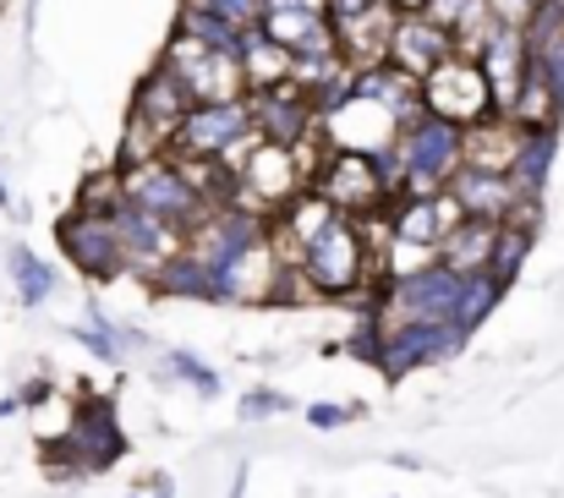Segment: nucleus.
<instances>
[{"instance_id":"f257e3e1","label":"nucleus","mask_w":564,"mask_h":498,"mask_svg":"<svg viewBox=\"0 0 564 498\" xmlns=\"http://www.w3.org/2000/svg\"><path fill=\"white\" fill-rule=\"evenodd\" d=\"M291 269L307 280L313 296H329V302H351L373 285V247H368V230L362 219L351 214H329L291 258Z\"/></svg>"},{"instance_id":"f03ea898","label":"nucleus","mask_w":564,"mask_h":498,"mask_svg":"<svg viewBox=\"0 0 564 498\" xmlns=\"http://www.w3.org/2000/svg\"><path fill=\"white\" fill-rule=\"evenodd\" d=\"M466 160V127L416 110L394 132V165H400V197H427L444 192V181Z\"/></svg>"},{"instance_id":"7ed1b4c3","label":"nucleus","mask_w":564,"mask_h":498,"mask_svg":"<svg viewBox=\"0 0 564 498\" xmlns=\"http://www.w3.org/2000/svg\"><path fill=\"white\" fill-rule=\"evenodd\" d=\"M50 455V472L55 477H99V472H110L121 455H127V433H121V416H116V405L105 400V394H83L77 405H72V422H66V433L44 450Z\"/></svg>"},{"instance_id":"20e7f679","label":"nucleus","mask_w":564,"mask_h":498,"mask_svg":"<svg viewBox=\"0 0 564 498\" xmlns=\"http://www.w3.org/2000/svg\"><path fill=\"white\" fill-rule=\"evenodd\" d=\"M121 197L138 203V208H149L154 219L176 225L182 236H192L203 225V214H208V197L192 186L187 170L176 165L171 154H154L143 165H121Z\"/></svg>"},{"instance_id":"39448f33","label":"nucleus","mask_w":564,"mask_h":498,"mask_svg":"<svg viewBox=\"0 0 564 498\" xmlns=\"http://www.w3.org/2000/svg\"><path fill=\"white\" fill-rule=\"evenodd\" d=\"M247 143H252V110H247V94H236V99H203V105H192L165 154L236 165V154Z\"/></svg>"},{"instance_id":"423d86ee","label":"nucleus","mask_w":564,"mask_h":498,"mask_svg":"<svg viewBox=\"0 0 564 498\" xmlns=\"http://www.w3.org/2000/svg\"><path fill=\"white\" fill-rule=\"evenodd\" d=\"M466 345H471V334H460L449 318H433V324H378L373 367L389 383H400V378L416 372V367L455 361Z\"/></svg>"},{"instance_id":"0eeeda50","label":"nucleus","mask_w":564,"mask_h":498,"mask_svg":"<svg viewBox=\"0 0 564 498\" xmlns=\"http://www.w3.org/2000/svg\"><path fill=\"white\" fill-rule=\"evenodd\" d=\"M455 285H460V274L444 269L438 258L422 263V269H405V274H383V291H373L378 324H433V318H449Z\"/></svg>"},{"instance_id":"6e6552de","label":"nucleus","mask_w":564,"mask_h":498,"mask_svg":"<svg viewBox=\"0 0 564 498\" xmlns=\"http://www.w3.org/2000/svg\"><path fill=\"white\" fill-rule=\"evenodd\" d=\"M55 247H61L66 263H72L83 280H94V285H110V280L127 274L121 241H116V230H110V219H105L99 208L72 203V208L61 214V225H55Z\"/></svg>"},{"instance_id":"1a4fd4ad","label":"nucleus","mask_w":564,"mask_h":498,"mask_svg":"<svg viewBox=\"0 0 564 498\" xmlns=\"http://www.w3.org/2000/svg\"><path fill=\"white\" fill-rule=\"evenodd\" d=\"M416 94H422V110H427V116H444V121H455V127H477V121L494 116L488 83H482L477 61L460 55V50H455L449 61H438V66L416 83Z\"/></svg>"},{"instance_id":"9d476101","label":"nucleus","mask_w":564,"mask_h":498,"mask_svg":"<svg viewBox=\"0 0 564 498\" xmlns=\"http://www.w3.org/2000/svg\"><path fill=\"white\" fill-rule=\"evenodd\" d=\"M307 192H318L335 214H351V219H368L373 208L389 203L373 160H368V154H340V149H324V160L313 170Z\"/></svg>"},{"instance_id":"9b49d317","label":"nucleus","mask_w":564,"mask_h":498,"mask_svg":"<svg viewBox=\"0 0 564 498\" xmlns=\"http://www.w3.org/2000/svg\"><path fill=\"white\" fill-rule=\"evenodd\" d=\"M247 110H252V138H263V143L296 149V143L318 138V105H313V94L296 88V83L252 88V94H247Z\"/></svg>"},{"instance_id":"f8f14e48","label":"nucleus","mask_w":564,"mask_h":498,"mask_svg":"<svg viewBox=\"0 0 564 498\" xmlns=\"http://www.w3.org/2000/svg\"><path fill=\"white\" fill-rule=\"evenodd\" d=\"M471 61H477L482 83H488V105H494V116L510 121V110H516L521 94H527V39H521V28L494 22L488 39L471 50Z\"/></svg>"},{"instance_id":"ddd939ff","label":"nucleus","mask_w":564,"mask_h":498,"mask_svg":"<svg viewBox=\"0 0 564 498\" xmlns=\"http://www.w3.org/2000/svg\"><path fill=\"white\" fill-rule=\"evenodd\" d=\"M105 219H110V230H116V241H121L127 269H138V274H154L171 252L187 247V236H182L176 225L154 219L149 208H138V203H127V197H116V203L105 208Z\"/></svg>"},{"instance_id":"4468645a","label":"nucleus","mask_w":564,"mask_h":498,"mask_svg":"<svg viewBox=\"0 0 564 498\" xmlns=\"http://www.w3.org/2000/svg\"><path fill=\"white\" fill-rule=\"evenodd\" d=\"M160 61L182 77V88L192 94V105L247 94V83H241V61H230V55H219V50H203V44L187 39V33H171V50H165Z\"/></svg>"},{"instance_id":"2eb2a0df","label":"nucleus","mask_w":564,"mask_h":498,"mask_svg":"<svg viewBox=\"0 0 564 498\" xmlns=\"http://www.w3.org/2000/svg\"><path fill=\"white\" fill-rule=\"evenodd\" d=\"M460 219V208L449 203V192H427V197H389L383 203V225H389V247H411V252H438L444 230Z\"/></svg>"},{"instance_id":"dca6fc26","label":"nucleus","mask_w":564,"mask_h":498,"mask_svg":"<svg viewBox=\"0 0 564 498\" xmlns=\"http://www.w3.org/2000/svg\"><path fill=\"white\" fill-rule=\"evenodd\" d=\"M521 39H527V83L554 105V116H564V17L543 0L521 22Z\"/></svg>"},{"instance_id":"f3484780","label":"nucleus","mask_w":564,"mask_h":498,"mask_svg":"<svg viewBox=\"0 0 564 498\" xmlns=\"http://www.w3.org/2000/svg\"><path fill=\"white\" fill-rule=\"evenodd\" d=\"M444 192H449V203H455L466 219H488V225H505V219L527 203L521 186H516L505 170H477V165H460L444 181Z\"/></svg>"},{"instance_id":"a211bd4d","label":"nucleus","mask_w":564,"mask_h":498,"mask_svg":"<svg viewBox=\"0 0 564 498\" xmlns=\"http://www.w3.org/2000/svg\"><path fill=\"white\" fill-rule=\"evenodd\" d=\"M455 55V39L438 28V22H427L422 11H400L394 17V28H389V50H383V61L389 66H400L405 77H427L438 61H449Z\"/></svg>"},{"instance_id":"6ab92c4d","label":"nucleus","mask_w":564,"mask_h":498,"mask_svg":"<svg viewBox=\"0 0 564 498\" xmlns=\"http://www.w3.org/2000/svg\"><path fill=\"white\" fill-rule=\"evenodd\" d=\"M554 154H560V127H516L505 175L521 186V197H543V192H549Z\"/></svg>"},{"instance_id":"aec40b11","label":"nucleus","mask_w":564,"mask_h":498,"mask_svg":"<svg viewBox=\"0 0 564 498\" xmlns=\"http://www.w3.org/2000/svg\"><path fill=\"white\" fill-rule=\"evenodd\" d=\"M505 280L494 274V269H471V274H460V285H455V307H449V324L460 334H477L494 313H499V302H505Z\"/></svg>"},{"instance_id":"412c9836","label":"nucleus","mask_w":564,"mask_h":498,"mask_svg":"<svg viewBox=\"0 0 564 498\" xmlns=\"http://www.w3.org/2000/svg\"><path fill=\"white\" fill-rule=\"evenodd\" d=\"M149 291L165 296V302H219V296H214V274L192 258L187 247L171 252V258L149 274Z\"/></svg>"},{"instance_id":"4be33fe9","label":"nucleus","mask_w":564,"mask_h":498,"mask_svg":"<svg viewBox=\"0 0 564 498\" xmlns=\"http://www.w3.org/2000/svg\"><path fill=\"white\" fill-rule=\"evenodd\" d=\"M416 11H422L427 22H438V28L455 39L460 55H471V50L488 39V28H494V17H488L482 0H422Z\"/></svg>"},{"instance_id":"5701e85b","label":"nucleus","mask_w":564,"mask_h":498,"mask_svg":"<svg viewBox=\"0 0 564 498\" xmlns=\"http://www.w3.org/2000/svg\"><path fill=\"white\" fill-rule=\"evenodd\" d=\"M488 252H494V225L488 219H455L449 230H444V241H438V263L444 269H455V274H471V269H488Z\"/></svg>"},{"instance_id":"b1692460","label":"nucleus","mask_w":564,"mask_h":498,"mask_svg":"<svg viewBox=\"0 0 564 498\" xmlns=\"http://www.w3.org/2000/svg\"><path fill=\"white\" fill-rule=\"evenodd\" d=\"M6 274H11V285H17V302H22L28 313H33V307H44V302L55 296V285H61V280H55V269H50L39 252H28L22 241L6 252Z\"/></svg>"},{"instance_id":"393cba45","label":"nucleus","mask_w":564,"mask_h":498,"mask_svg":"<svg viewBox=\"0 0 564 498\" xmlns=\"http://www.w3.org/2000/svg\"><path fill=\"white\" fill-rule=\"evenodd\" d=\"M176 33L197 39L203 50H219V55L241 61V50H247V33H252V28H236V22H225V17H208V11H197V6H182Z\"/></svg>"},{"instance_id":"a878e982","label":"nucleus","mask_w":564,"mask_h":498,"mask_svg":"<svg viewBox=\"0 0 564 498\" xmlns=\"http://www.w3.org/2000/svg\"><path fill=\"white\" fill-rule=\"evenodd\" d=\"M291 77V50H280V44H269L258 28L247 33V50H241V83H247V94L252 88H274V83H285Z\"/></svg>"},{"instance_id":"bb28decb","label":"nucleus","mask_w":564,"mask_h":498,"mask_svg":"<svg viewBox=\"0 0 564 498\" xmlns=\"http://www.w3.org/2000/svg\"><path fill=\"white\" fill-rule=\"evenodd\" d=\"M165 372L182 378V383H192L203 400H219V372H214L203 356H192V350H165Z\"/></svg>"},{"instance_id":"cd10ccee","label":"nucleus","mask_w":564,"mask_h":498,"mask_svg":"<svg viewBox=\"0 0 564 498\" xmlns=\"http://www.w3.org/2000/svg\"><path fill=\"white\" fill-rule=\"evenodd\" d=\"M296 400L291 394H280V389H252V394H241V422H269V416H285Z\"/></svg>"},{"instance_id":"c85d7f7f","label":"nucleus","mask_w":564,"mask_h":498,"mask_svg":"<svg viewBox=\"0 0 564 498\" xmlns=\"http://www.w3.org/2000/svg\"><path fill=\"white\" fill-rule=\"evenodd\" d=\"M182 6H197L208 17H225L236 28H258V0H182Z\"/></svg>"},{"instance_id":"c756f323","label":"nucleus","mask_w":564,"mask_h":498,"mask_svg":"<svg viewBox=\"0 0 564 498\" xmlns=\"http://www.w3.org/2000/svg\"><path fill=\"white\" fill-rule=\"evenodd\" d=\"M357 411L351 405H329V400H318V405H307V422L318 427V433H335V427H346Z\"/></svg>"},{"instance_id":"7c9ffc66","label":"nucleus","mask_w":564,"mask_h":498,"mask_svg":"<svg viewBox=\"0 0 564 498\" xmlns=\"http://www.w3.org/2000/svg\"><path fill=\"white\" fill-rule=\"evenodd\" d=\"M482 6H488V17H494V22H510V28H521V22H527V17H532L543 0H482Z\"/></svg>"},{"instance_id":"2f4dec72","label":"nucleus","mask_w":564,"mask_h":498,"mask_svg":"<svg viewBox=\"0 0 564 498\" xmlns=\"http://www.w3.org/2000/svg\"><path fill=\"white\" fill-rule=\"evenodd\" d=\"M143 498H176V483H171V472H154V477H143Z\"/></svg>"},{"instance_id":"473e14b6","label":"nucleus","mask_w":564,"mask_h":498,"mask_svg":"<svg viewBox=\"0 0 564 498\" xmlns=\"http://www.w3.org/2000/svg\"><path fill=\"white\" fill-rule=\"evenodd\" d=\"M389 6H394V11H416L422 0H389Z\"/></svg>"},{"instance_id":"72a5a7b5","label":"nucleus","mask_w":564,"mask_h":498,"mask_svg":"<svg viewBox=\"0 0 564 498\" xmlns=\"http://www.w3.org/2000/svg\"><path fill=\"white\" fill-rule=\"evenodd\" d=\"M549 6H554V11H560V17H564V0H549Z\"/></svg>"},{"instance_id":"f704fd0d","label":"nucleus","mask_w":564,"mask_h":498,"mask_svg":"<svg viewBox=\"0 0 564 498\" xmlns=\"http://www.w3.org/2000/svg\"><path fill=\"white\" fill-rule=\"evenodd\" d=\"M0 203H6V186H0Z\"/></svg>"},{"instance_id":"c9c22d12","label":"nucleus","mask_w":564,"mask_h":498,"mask_svg":"<svg viewBox=\"0 0 564 498\" xmlns=\"http://www.w3.org/2000/svg\"><path fill=\"white\" fill-rule=\"evenodd\" d=\"M127 498H143V494H127Z\"/></svg>"}]
</instances>
